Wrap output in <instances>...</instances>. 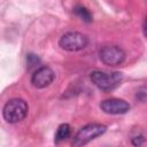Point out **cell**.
I'll use <instances>...</instances> for the list:
<instances>
[{
	"label": "cell",
	"instance_id": "obj_1",
	"mask_svg": "<svg viewBox=\"0 0 147 147\" xmlns=\"http://www.w3.org/2000/svg\"><path fill=\"white\" fill-rule=\"evenodd\" d=\"M90 79L92 80V83L100 88L103 92H110L113 90H115L117 86H119L122 79H123V75L118 71H114V72H103V71H92L90 75Z\"/></svg>",
	"mask_w": 147,
	"mask_h": 147
},
{
	"label": "cell",
	"instance_id": "obj_2",
	"mask_svg": "<svg viewBox=\"0 0 147 147\" xmlns=\"http://www.w3.org/2000/svg\"><path fill=\"white\" fill-rule=\"evenodd\" d=\"M28 103L23 99H10L3 107L2 115L8 123H18L25 118L28 115Z\"/></svg>",
	"mask_w": 147,
	"mask_h": 147
},
{
	"label": "cell",
	"instance_id": "obj_3",
	"mask_svg": "<svg viewBox=\"0 0 147 147\" xmlns=\"http://www.w3.org/2000/svg\"><path fill=\"white\" fill-rule=\"evenodd\" d=\"M107 130V126L101 123H90L83 126L75 136L72 140V147H83L91 140L95 139L96 137L103 134Z\"/></svg>",
	"mask_w": 147,
	"mask_h": 147
},
{
	"label": "cell",
	"instance_id": "obj_4",
	"mask_svg": "<svg viewBox=\"0 0 147 147\" xmlns=\"http://www.w3.org/2000/svg\"><path fill=\"white\" fill-rule=\"evenodd\" d=\"M88 39L85 34L80 32H68L64 33L60 40L59 45L62 49L68 51V52H77L87 46Z\"/></svg>",
	"mask_w": 147,
	"mask_h": 147
},
{
	"label": "cell",
	"instance_id": "obj_5",
	"mask_svg": "<svg viewBox=\"0 0 147 147\" xmlns=\"http://www.w3.org/2000/svg\"><path fill=\"white\" fill-rule=\"evenodd\" d=\"M100 60L102 63L109 67H116L123 63L125 60V52L116 45H110V46H105L100 49L99 53Z\"/></svg>",
	"mask_w": 147,
	"mask_h": 147
},
{
	"label": "cell",
	"instance_id": "obj_6",
	"mask_svg": "<svg viewBox=\"0 0 147 147\" xmlns=\"http://www.w3.org/2000/svg\"><path fill=\"white\" fill-rule=\"evenodd\" d=\"M100 108L106 114L119 115L127 113L130 110V105L122 99H107L100 103Z\"/></svg>",
	"mask_w": 147,
	"mask_h": 147
},
{
	"label": "cell",
	"instance_id": "obj_7",
	"mask_svg": "<svg viewBox=\"0 0 147 147\" xmlns=\"http://www.w3.org/2000/svg\"><path fill=\"white\" fill-rule=\"evenodd\" d=\"M54 71L49 67H40L31 77V84L36 88H44L54 80Z\"/></svg>",
	"mask_w": 147,
	"mask_h": 147
},
{
	"label": "cell",
	"instance_id": "obj_8",
	"mask_svg": "<svg viewBox=\"0 0 147 147\" xmlns=\"http://www.w3.org/2000/svg\"><path fill=\"white\" fill-rule=\"evenodd\" d=\"M71 133V129H70V125L69 124H61L55 133V142H60V141H63L65 139L69 138Z\"/></svg>",
	"mask_w": 147,
	"mask_h": 147
},
{
	"label": "cell",
	"instance_id": "obj_9",
	"mask_svg": "<svg viewBox=\"0 0 147 147\" xmlns=\"http://www.w3.org/2000/svg\"><path fill=\"white\" fill-rule=\"evenodd\" d=\"M74 11H75V14L80 20H83V21H85L87 23L92 22V14L88 11V9L86 7H84V6H76L74 8Z\"/></svg>",
	"mask_w": 147,
	"mask_h": 147
},
{
	"label": "cell",
	"instance_id": "obj_10",
	"mask_svg": "<svg viewBox=\"0 0 147 147\" xmlns=\"http://www.w3.org/2000/svg\"><path fill=\"white\" fill-rule=\"evenodd\" d=\"M26 61H28L29 67H33L34 64H37V63L39 62V59H38L34 54H28V56H26Z\"/></svg>",
	"mask_w": 147,
	"mask_h": 147
},
{
	"label": "cell",
	"instance_id": "obj_11",
	"mask_svg": "<svg viewBox=\"0 0 147 147\" xmlns=\"http://www.w3.org/2000/svg\"><path fill=\"white\" fill-rule=\"evenodd\" d=\"M137 98L141 101H147V87H142L137 92Z\"/></svg>",
	"mask_w": 147,
	"mask_h": 147
},
{
	"label": "cell",
	"instance_id": "obj_12",
	"mask_svg": "<svg viewBox=\"0 0 147 147\" xmlns=\"http://www.w3.org/2000/svg\"><path fill=\"white\" fill-rule=\"evenodd\" d=\"M142 142H144V137H141V136L132 138V144H133L136 147H140V146L142 145Z\"/></svg>",
	"mask_w": 147,
	"mask_h": 147
},
{
	"label": "cell",
	"instance_id": "obj_13",
	"mask_svg": "<svg viewBox=\"0 0 147 147\" xmlns=\"http://www.w3.org/2000/svg\"><path fill=\"white\" fill-rule=\"evenodd\" d=\"M144 34L147 37V15H146V17H145V21H144Z\"/></svg>",
	"mask_w": 147,
	"mask_h": 147
}]
</instances>
